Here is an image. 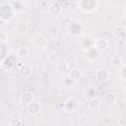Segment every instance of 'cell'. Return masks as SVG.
<instances>
[{"mask_svg": "<svg viewBox=\"0 0 126 126\" xmlns=\"http://www.w3.org/2000/svg\"><path fill=\"white\" fill-rule=\"evenodd\" d=\"M99 105H100L99 100L97 98H94V97L91 98L88 102V107L91 108V109H97L99 107Z\"/></svg>", "mask_w": 126, "mask_h": 126, "instance_id": "cell-11", "label": "cell"}, {"mask_svg": "<svg viewBox=\"0 0 126 126\" xmlns=\"http://www.w3.org/2000/svg\"><path fill=\"white\" fill-rule=\"evenodd\" d=\"M15 31L16 32L18 33H25L27 31H28V26L26 23H23V22H20L16 25L15 27Z\"/></svg>", "mask_w": 126, "mask_h": 126, "instance_id": "cell-9", "label": "cell"}, {"mask_svg": "<svg viewBox=\"0 0 126 126\" xmlns=\"http://www.w3.org/2000/svg\"><path fill=\"white\" fill-rule=\"evenodd\" d=\"M82 74H81V71L78 69V68H73L70 70L69 72V78L73 81V82H77L78 80H80Z\"/></svg>", "mask_w": 126, "mask_h": 126, "instance_id": "cell-4", "label": "cell"}, {"mask_svg": "<svg viewBox=\"0 0 126 126\" xmlns=\"http://www.w3.org/2000/svg\"><path fill=\"white\" fill-rule=\"evenodd\" d=\"M11 126H23V121L20 118H13L10 121Z\"/></svg>", "mask_w": 126, "mask_h": 126, "instance_id": "cell-16", "label": "cell"}, {"mask_svg": "<svg viewBox=\"0 0 126 126\" xmlns=\"http://www.w3.org/2000/svg\"><path fill=\"white\" fill-rule=\"evenodd\" d=\"M116 99H117V97H116V95L114 94H107L106 95H105V102L106 103H108V104H113V103H115L116 102Z\"/></svg>", "mask_w": 126, "mask_h": 126, "instance_id": "cell-15", "label": "cell"}, {"mask_svg": "<svg viewBox=\"0 0 126 126\" xmlns=\"http://www.w3.org/2000/svg\"><path fill=\"white\" fill-rule=\"evenodd\" d=\"M111 63H112V65H113L114 67H116V68H121V67L124 65L122 59H121L119 56H117V55H115V56L112 57Z\"/></svg>", "mask_w": 126, "mask_h": 126, "instance_id": "cell-13", "label": "cell"}, {"mask_svg": "<svg viewBox=\"0 0 126 126\" xmlns=\"http://www.w3.org/2000/svg\"><path fill=\"white\" fill-rule=\"evenodd\" d=\"M118 123H120V126H124V125H125V120H124V118H120V119L118 120Z\"/></svg>", "mask_w": 126, "mask_h": 126, "instance_id": "cell-18", "label": "cell"}, {"mask_svg": "<svg viewBox=\"0 0 126 126\" xmlns=\"http://www.w3.org/2000/svg\"><path fill=\"white\" fill-rule=\"evenodd\" d=\"M113 34H114L116 37H118V38L123 37V36L125 35V29H124L123 27H121V26H117V27H115V29L113 30Z\"/></svg>", "mask_w": 126, "mask_h": 126, "instance_id": "cell-10", "label": "cell"}, {"mask_svg": "<svg viewBox=\"0 0 126 126\" xmlns=\"http://www.w3.org/2000/svg\"><path fill=\"white\" fill-rule=\"evenodd\" d=\"M8 38L7 33H5L4 32H0V41H6Z\"/></svg>", "mask_w": 126, "mask_h": 126, "instance_id": "cell-17", "label": "cell"}, {"mask_svg": "<svg viewBox=\"0 0 126 126\" xmlns=\"http://www.w3.org/2000/svg\"><path fill=\"white\" fill-rule=\"evenodd\" d=\"M73 126H82L81 124H75V125H73Z\"/></svg>", "mask_w": 126, "mask_h": 126, "instance_id": "cell-19", "label": "cell"}, {"mask_svg": "<svg viewBox=\"0 0 126 126\" xmlns=\"http://www.w3.org/2000/svg\"><path fill=\"white\" fill-rule=\"evenodd\" d=\"M33 43L38 46V47H41V46H45L47 44V39L46 37H44L43 35L39 34V35H36L33 39Z\"/></svg>", "mask_w": 126, "mask_h": 126, "instance_id": "cell-6", "label": "cell"}, {"mask_svg": "<svg viewBox=\"0 0 126 126\" xmlns=\"http://www.w3.org/2000/svg\"><path fill=\"white\" fill-rule=\"evenodd\" d=\"M20 99H21L22 103H25L26 105H28V104H30L32 101H33V100H32V94H31V93H28V92L22 94Z\"/></svg>", "mask_w": 126, "mask_h": 126, "instance_id": "cell-7", "label": "cell"}, {"mask_svg": "<svg viewBox=\"0 0 126 126\" xmlns=\"http://www.w3.org/2000/svg\"><path fill=\"white\" fill-rule=\"evenodd\" d=\"M48 11H49V13H50L51 15H53V16H58V15L61 14L62 8H61V6L59 5V3H53V4L49 7Z\"/></svg>", "mask_w": 126, "mask_h": 126, "instance_id": "cell-5", "label": "cell"}, {"mask_svg": "<svg viewBox=\"0 0 126 126\" xmlns=\"http://www.w3.org/2000/svg\"><path fill=\"white\" fill-rule=\"evenodd\" d=\"M94 47L95 49L99 50V51H103L105 49H107L108 47V41L106 38L104 37H99L97 39H95L94 41Z\"/></svg>", "mask_w": 126, "mask_h": 126, "instance_id": "cell-1", "label": "cell"}, {"mask_svg": "<svg viewBox=\"0 0 126 126\" xmlns=\"http://www.w3.org/2000/svg\"><path fill=\"white\" fill-rule=\"evenodd\" d=\"M17 54H18V56H20V57H25V56H27V55L30 54V49H29V47H27V46L19 47V48L17 49Z\"/></svg>", "mask_w": 126, "mask_h": 126, "instance_id": "cell-14", "label": "cell"}, {"mask_svg": "<svg viewBox=\"0 0 126 126\" xmlns=\"http://www.w3.org/2000/svg\"><path fill=\"white\" fill-rule=\"evenodd\" d=\"M20 74L22 77H29L32 74V67L28 64H25L20 69Z\"/></svg>", "mask_w": 126, "mask_h": 126, "instance_id": "cell-8", "label": "cell"}, {"mask_svg": "<svg viewBox=\"0 0 126 126\" xmlns=\"http://www.w3.org/2000/svg\"><path fill=\"white\" fill-rule=\"evenodd\" d=\"M27 107H28L29 113L32 114V115H35L40 111V105L36 101H32L30 104L27 105Z\"/></svg>", "mask_w": 126, "mask_h": 126, "instance_id": "cell-3", "label": "cell"}, {"mask_svg": "<svg viewBox=\"0 0 126 126\" xmlns=\"http://www.w3.org/2000/svg\"><path fill=\"white\" fill-rule=\"evenodd\" d=\"M69 66H68V63H66L65 61H60L56 64V69L58 72H61V73H64L68 70Z\"/></svg>", "mask_w": 126, "mask_h": 126, "instance_id": "cell-12", "label": "cell"}, {"mask_svg": "<svg viewBox=\"0 0 126 126\" xmlns=\"http://www.w3.org/2000/svg\"><path fill=\"white\" fill-rule=\"evenodd\" d=\"M95 78L100 83L106 82L109 79V72L106 69H99L95 73Z\"/></svg>", "mask_w": 126, "mask_h": 126, "instance_id": "cell-2", "label": "cell"}]
</instances>
